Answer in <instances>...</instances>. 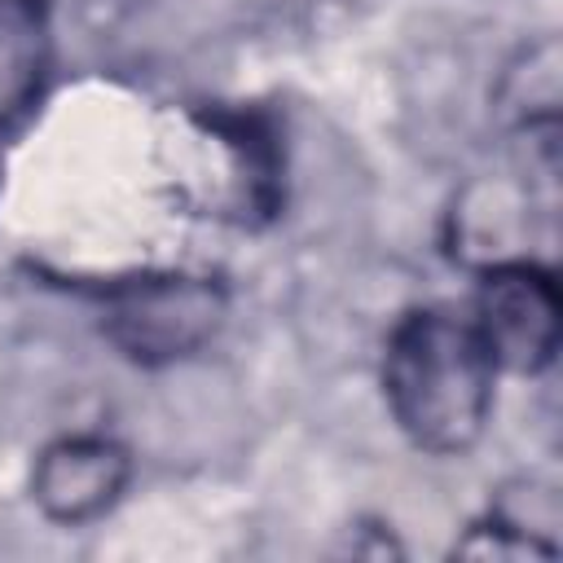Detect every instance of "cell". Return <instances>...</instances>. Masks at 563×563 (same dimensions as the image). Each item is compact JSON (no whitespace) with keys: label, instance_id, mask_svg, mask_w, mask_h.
I'll list each match as a JSON object with an SVG mask.
<instances>
[{"label":"cell","instance_id":"1","mask_svg":"<svg viewBox=\"0 0 563 563\" xmlns=\"http://www.w3.org/2000/svg\"><path fill=\"white\" fill-rule=\"evenodd\" d=\"M497 361L471 317L449 308L405 312L383 347V400L422 453H466L493 413Z\"/></svg>","mask_w":563,"mask_h":563},{"label":"cell","instance_id":"2","mask_svg":"<svg viewBox=\"0 0 563 563\" xmlns=\"http://www.w3.org/2000/svg\"><path fill=\"white\" fill-rule=\"evenodd\" d=\"M229 295L211 277H132L106 295V339L136 365H176L224 325Z\"/></svg>","mask_w":563,"mask_h":563},{"label":"cell","instance_id":"3","mask_svg":"<svg viewBox=\"0 0 563 563\" xmlns=\"http://www.w3.org/2000/svg\"><path fill=\"white\" fill-rule=\"evenodd\" d=\"M559 286L532 260L488 264L475 295V330L484 334L497 369L541 374L559 352Z\"/></svg>","mask_w":563,"mask_h":563},{"label":"cell","instance_id":"4","mask_svg":"<svg viewBox=\"0 0 563 563\" xmlns=\"http://www.w3.org/2000/svg\"><path fill=\"white\" fill-rule=\"evenodd\" d=\"M132 479V457L106 435H62L31 466V501L62 528L97 523Z\"/></svg>","mask_w":563,"mask_h":563}]
</instances>
